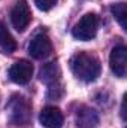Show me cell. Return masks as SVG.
<instances>
[{"label":"cell","instance_id":"1","mask_svg":"<svg viewBox=\"0 0 127 128\" xmlns=\"http://www.w3.org/2000/svg\"><path fill=\"white\" fill-rule=\"evenodd\" d=\"M72 73L82 82H93L100 74V63L94 55L78 52L70 58Z\"/></svg>","mask_w":127,"mask_h":128},{"label":"cell","instance_id":"2","mask_svg":"<svg viewBox=\"0 0 127 128\" xmlns=\"http://www.w3.org/2000/svg\"><path fill=\"white\" fill-rule=\"evenodd\" d=\"M6 112L9 121L15 125H26L32 118V104L26 97L14 94L6 104Z\"/></svg>","mask_w":127,"mask_h":128},{"label":"cell","instance_id":"3","mask_svg":"<svg viewBox=\"0 0 127 128\" xmlns=\"http://www.w3.org/2000/svg\"><path fill=\"white\" fill-rule=\"evenodd\" d=\"M97 27H99L97 15H96V14H85V15L76 22V26L73 27L72 34H73L75 39L82 40V42H87V40H91V39L96 37V34H97Z\"/></svg>","mask_w":127,"mask_h":128},{"label":"cell","instance_id":"4","mask_svg":"<svg viewBox=\"0 0 127 128\" xmlns=\"http://www.w3.org/2000/svg\"><path fill=\"white\" fill-rule=\"evenodd\" d=\"M30 21H32V12H30L29 4L24 0L17 2V4L14 6V9L11 12V22H12L14 28L17 32H24L29 27Z\"/></svg>","mask_w":127,"mask_h":128},{"label":"cell","instance_id":"5","mask_svg":"<svg viewBox=\"0 0 127 128\" xmlns=\"http://www.w3.org/2000/svg\"><path fill=\"white\" fill-rule=\"evenodd\" d=\"M109 66L115 76L124 78L127 73V49L126 46L118 45L111 51L109 55Z\"/></svg>","mask_w":127,"mask_h":128},{"label":"cell","instance_id":"6","mask_svg":"<svg viewBox=\"0 0 127 128\" xmlns=\"http://www.w3.org/2000/svg\"><path fill=\"white\" fill-rule=\"evenodd\" d=\"M33 76V66L27 60H20L9 68V78L18 85H26Z\"/></svg>","mask_w":127,"mask_h":128},{"label":"cell","instance_id":"7","mask_svg":"<svg viewBox=\"0 0 127 128\" xmlns=\"http://www.w3.org/2000/svg\"><path fill=\"white\" fill-rule=\"evenodd\" d=\"M51 51H52V45L46 34L34 36L29 45V54L36 60H42V58L48 57L51 54Z\"/></svg>","mask_w":127,"mask_h":128},{"label":"cell","instance_id":"8","mask_svg":"<svg viewBox=\"0 0 127 128\" xmlns=\"http://www.w3.org/2000/svg\"><path fill=\"white\" fill-rule=\"evenodd\" d=\"M39 121L43 128H61L64 118L60 109H57L54 106H48V107L42 109V112L39 115Z\"/></svg>","mask_w":127,"mask_h":128},{"label":"cell","instance_id":"9","mask_svg":"<svg viewBox=\"0 0 127 128\" xmlns=\"http://www.w3.org/2000/svg\"><path fill=\"white\" fill-rule=\"evenodd\" d=\"M0 48L6 52H14L17 49V42L12 37V34L8 32L6 26L0 22Z\"/></svg>","mask_w":127,"mask_h":128},{"label":"cell","instance_id":"10","mask_svg":"<svg viewBox=\"0 0 127 128\" xmlns=\"http://www.w3.org/2000/svg\"><path fill=\"white\" fill-rule=\"evenodd\" d=\"M58 68H57V66L54 63L48 64V66H45L42 70H40V80H43V82H46V84H55L57 82V79H58Z\"/></svg>","mask_w":127,"mask_h":128},{"label":"cell","instance_id":"11","mask_svg":"<svg viewBox=\"0 0 127 128\" xmlns=\"http://www.w3.org/2000/svg\"><path fill=\"white\" fill-rule=\"evenodd\" d=\"M115 20L118 21V24L121 26V28H127V8H126V3H117L111 8Z\"/></svg>","mask_w":127,"mask_h":128},{"label":"cell","instance_id":"12","mask_svg":"<svg viewBox=\"0 0 127 128\" xmlns=\"http://www.w3.org/2000/svg\"><path fill=\"white\" fill-rule=\"evenodd\" d=\"M85 109V107H84ZM85 115H82V112L78 110V125L81 127H85V125H94L97 122V115L94 113V110H90V109H85Z\"/></svg>","mask_w":127,"mask_h":128},{"label":"cell","instance_id":"13","mask_svg":"<svg viewBox=\"0 0 127 128\" xmlns=\"http://www.w3.org/2000/svg\"><path fill=\"white\" fill-rule=\"evenodd\" d=\"M55 3H57V0H34V4L37 6V9H40L43 12L52 9L55 6Z\"/></svg>","mask_w":127,"mask_h":128}]
</instances>
